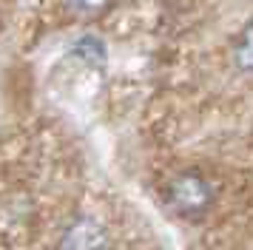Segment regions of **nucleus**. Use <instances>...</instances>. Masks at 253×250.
Returning a JSON list of instances; mask_svg holds the SVG:
<instances>
[{
	"label": "nucleus",
	"mask_w": 253,
	"mask_h": 250,
	"mask_svg": "<svg viewBox=\"0 0 253 250\" xmlns=\"http://www.w3.org/2000/svg\"><path fill=\"white\" fill-rule=\"evenodd\" d=\"M71 9L80 11V14H100V11H105L114 0H69Z\"/></svg>",
	"instance_id": "obj_5"
},
{
	"label": "nucleus",
	"mask_w": 253,
	"mask_h": 250,
	"mask_svg": "<svg viewBox=\"0 0 253 250\" xmlns=\"http://www.w3.org/2000/svg\"><path fill=\"white\" fill-rule=\"evenodd\" d=\"M233 63L239 71L253 74V20L242 29L236 43H233Z\"/></svg>",
	"instance_id": "obj_4"
},
{
	"label": "nucleus",
	"mask_w": 253,
	"mask_h": 250,
	"mask_svg": "<svg viewBox=\"0 0 253 250\" xmlns=\"http://www.w3.org/2000/svg\"><path fill=\"white\" fill-rule=\"evenodd\" d=\"M71 54L83 60V63H88L91 68H103L105 60H108V51H105V43L97 37V34H83L80 40L74 43L71 48Z\"/></svg>",
	"instance_id": "obj_3"
},
{
	"label": "nucleus",
	"mask_w": 253,
	"mask_h": 250,
	"mask_svg": "<svg viewBox=\"0 0 253 250\" xmlns=\"http://www.w3.org/2000/svg\"><path fill=\"white\" fill-rule=\"evenodd\" d=\"M211 199H213V191L199 173L194 170H185L176 179L168 185V202L176 213L182 216H199L211 208Z\"/></svg>",
	"instance_id": "obj_1"
},
{
	"label": "nucleus",
	"mask_w": 253,
	"mask_h": 250,
	"mask_svg": "<svg viewBox=\"0 0 253 250\" xmlns=\"http://www.w3.org/2000/svg\"><path fill=\"white\" fill-rule=\"evenodd\" d=\"M63 250H108V236L100 222L77 219L63 236Z\"/></svg>",
	"instance_id": "obj_2"
}]
</instances>
